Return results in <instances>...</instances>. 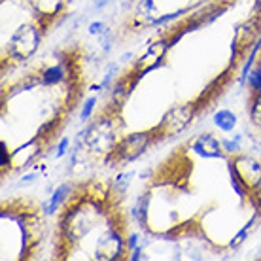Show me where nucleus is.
I'll list each match as a JSON object with an SVG mask.
<instances>
[{
  "instance_id": "1",
  "label": "nucleus",
  "mask_w": 261,
  "mask_h": 261,
  "mask_svg": "<svg viewBox=\"0 0 261 261\" xmlns=\"http://www.w3.org/2000/svg\"><path fill=\"white\" fill-rule=\"evenodd\" d=\"M153 142H155L153 130H140V133L127 135L114 146V150L110 153H106L105 163L108 167H119V165L130 163L142 155Z\"/></svg>"
},
{
  "instance_id": "2",
  "label": "nucleus",
  "mask_w": 261,
  "mask_h": 261,
  "mask_svg": "<svg viewBox=\"0 0 261 261\" xmlns=\"http://www.w3.org/2000/svg\"><path fill=\"white\" fill-rule=\"evenodd\" d=\"M199 112V105L197 102H186V105H178L174 108H170L163 116V119L159 121L157 127H153V138L155 140H163V138H170L180 135L182 130L190 127L193 118Z\"/></svg>"
},
{
  "instance_id": "3",
  "label": "nucleus",
  "mask_w": 261,
  "mask_h": 261,
  "mask_svg": "<svg viewBox=\"0 0 261 261\" xmlns=\"http://www.w3.org/2000/svg\"><path fill=\"white\" fill-rule=\"evenodd\" d=\"M42 31L34 25H23L17 29V33L13 34L12 40L8 42V51L6 57L10 61L21 63V61L31 59L34 51L40 46V38H42Z\"/></svg>"
},
{
  "instance_id": "4",
  "label": "nucleus",
  "mask_w": 261,
  "mask_h": 261,
  "mask_svg": "<svg viewBox=\"0 0 261 261\" xmlns=\"http://www.w3.org/2000/svg\"><path fill=\"white\" fill-rule=\"evenodd\" d=\"M85 144L97 153H110L114 146L118 144L116 140V129H114V119L112 118H100L97 119L91 127L84 130Z\"/></svg>"
},
{
  "instance_id": "5",
  "label": "nucleus",
  "mask_w": 261,
  "mask_h": 261,
  "mask_svg": "<svg viewBox=\"0 0 261 261\" xmlns=\"http://www.w3.org/2000/svg\"><path fill=\"white\" fill-rule=\"evenodd\" d=\"M229 172L231 176L239 178V182L248 190V193L261 186V163L248 155H242L241 151L229 159Z\"/></svg>"
},
{
  "instance_id": "6",
  "label": "nucleus",
  "mask_w": 261,
  "mask_h": 261,
  "mask_svg": "<svg viewBox=\"0 0 261 261\" xmlns=\"http://www.w3.org/2000/svg\"><path fill=\"white\" fill-rule=\"evenodd\" d=\"M191 150L195 151L197 155L204 157V159H216V157L223 155L222 142H220L214 135H210V133L199 135V137L191 142Z\"/></svg>"
},
{
  "instance_id": "7",
  "label": "nucleus",
  "mask_w": 261,
  "mask_h": 261,
  "mask_svg": "<svg viewBox=\"0 0 261 261\" xmlns=\"http://www.w3.org/2000/svg\"><path fill=\"white\" fill-rule=\"evenodd\" d=\"M148 208H150V193H142L137 199L135 206L130 208V216L137 220L140 227L148 225Z\"/></svg>"
},
{
  "instance_id": "8",
  "label": "nucleus",
  "mask_w": 261,
  "mask_h": 261,
  "mask_svg": "<svg viewBox=\"0 0 261 261\" xmlns=\"http://www.w3.org/2000/svg\"><path fill=\"white\" fill-rule=\"evenodd\" d=\"M72 188L68 186V184H63V186H59L57 190L53 191L51 199H49V202H47L46 206V212L47 214H55L57 210H59V206H63L66 202V199H68V195H70Z\"/></svg>"
},
{
  "instance_id": "9",
  "label": "nucleus",
  "mask_w": 261,
  "mask_h": 261,
  "mask_svg": "<svg viewBox=\"0 0 261 261\" xmlns=\"http://www.w3.org/2000/svg\"><path fill=\"white\" fill-rule=\"evenodd\" d=\"M214 125L223 133H231L237 127V116L231 110H220L214 114Z\"/></svg>"
},
{
  "instance_id": "10",
  "label": "nucleus",
  "mask_w": 261,
  "mask_h": 261,
  "mask_svg": "<svg viewBox=\"0 0 261 261\" xmlns=\"http://www.w3.org/2000/svg\"><path fill=\"white\" fill-rule=\"evenodd\" d=\"M250 121L261 129V93H254L252 105H250Z\"/></svg>"
},
{
  "instance_id": "11",
  "label": "nucleus",
  "mask_w": 261,
  "mask_h": 261,
  "mask_svg": "<svg viewBox=\"0 0 261 261\" xmlns=\"http://www.w3.org/2000/svg\"><path fill=\"white\" fill-rule=\"evenodd\" d=\"M248 87L252 89L254 93H261V65L255 66V68H252L248 74Z\"/></svg>"
},
{
  "instance_id": "12",
  "label": "nucleus",
  "mask_w": 261,
  "mask_h": 261,
  "mask_svg": "<svg viewBox=\"0 0 261 261\" xmlns=\"http://www.w3.org/2000/svg\"><path fill=\"white\" fill-rule=\"evenodd\" d=\"M241 140H242L241 135H237L235 140H222L223 151H225V153H229V155H235V153H239V151H241Z\"/></svg>"
},
{
  "instance_id": "13",
  "label": "nucleus",
  "mask_w": 261,
  "mask_h": 261,
  "mask_svg": "<svg viewBox=\"0 0 261 261\" xmlns=\"http://www.w3.org/2000/svg\"><path fill=\"white\" fill-rule=\"evenodd\" d=\"M95 106H97V97H89L87 100H85L84 108H82V114H80L82 121H85V119L91 118V114H93V110H95Z\"/></svg>"
},
{
  "instance_id": "14",
  "label": "nucleus",
  "mask_w": 261,
  "mask_h": 261,
  "mask_svg": "<svg viewBox=\"0 0 261 261\" xmlns=\"http://www.w3.org/2000/svg\"><path fill=\"white\" fill-rule=\"evenodd\" d=\"M0 165H2V170H8L10 169V165H12V157H10V151H8V146L4 142L0 144Z\"/></svg>"
},
{
  "instance_id": "15",
  "label": "nucleus",
  "mask_w": 261,
  "mask_h": 261,
  "mask_svg": "<svg viewBox=\"0 0 261 261\" xmlns=\"http://www.w3.org/2000/svg\"><path fill=\"white\" fill-rule=\"evenodd\" d=\"M89 33L97 34L98 38H100V36H105L106 33H110V29H108L105 23H100V21H95V23H91V25H89Z\"/></svg>"
},
{
  "instance_id": "16",
  "label": "nucleus",
  "mask_w": 261,
  "mask_h": 261,
  "mask_svg": "<svg viewBox=\"0 0 261 261\" xmlns=\"http://www.w3.org/2000/svg\"><path fill=\"white\" fill-rule=\"evenodd\" d=\"M66 150H68V138H63V140L59 142V146H57V157L65 155Z\"/></svg>"
},
{
  "instance_id": "17",
  "label": "nucleus",
  "mask_w": 261,
  "mask_h": 261,
  "mask_svg": "<svg viewBox=\"0 0 261 261\" xmlns=\"http://www.w3.org/2000/svg\"><path fill=\"white\" fill-rule=\"evenodd\" d=\"M140 244H138V235H130L129 241H127V248H129V252H133L135 248H138Z\"/></svg>"
},
{
  "instance_id": "18",
  "label": "nucleus",
  "mask_w": 261,
  "mask_h": 261,
  "mask_svg": "<svg viewBox=\"0 0 261 261\" xmlns=\"http://www.w3.org/2000/svg\"><path fill=\"white\" fill-rule=\"evenodd\" d=\"M34 178H36V174H27V176L21 178L19 186H29V184H33V182H34Z\"/></svg>"
},
{
  "instance_id": "19",
  "label": "nucleus",
  "mask_w": 261,
  "mask_h": 261,
  "mask_svg": "<svg viewBox=\"0 0 261 261\" xmlns=\"http://www.w3.org/2000/svg\"><path fill=\"white\" fill-rule=\"evenodd\" d=\"M106 2H108V0H95V6L100 8V6H105Z\"/></svg>"
}]
</instances>
